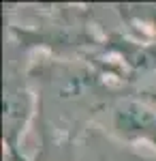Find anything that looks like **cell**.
Segmentation results:
<instances>
[{"mask_svg": "<svg viewBox=\"0 0 156 161\" xmlns=\"http://www.w3.org/2000/svg\"><path fill=\"white\" fill-rule=\"evenodd\" d=\"M109 131L131 146L145 144L156 150V108L135 95H118L103 112Z\"/></svg>", "mask_w": 156, "mask_h": 161, "instance_id": "7a4b0ae2", "label": "cell"}, {"mask_svg": "<svg viewBox=\"0 0 156 161\" xmlns=\"http://www.w3.org/2000/svg\"><path fill=\"white\" fill-rule=\"evenodd\" d=\"M116 11L122 15V19L156 39V4H120Z\"/></svg>", "mask_w": 156, "mask_h": 161, "instance_id": "3957f363", "label": "cell"}, {"mask_svg": "<svg viewBox=\"0 0 156 161\" xmlns=\"http://www.w3.org/2000/svg\"><path fill=\"white\" fill-rule=\"evenodd\" d=\"M133 95L139 97V99H143V101H148L150 105L156 108V73L137 80V86H135V92Z\"/></svg>", "mask_w": 156, "mask_h": 161, "instance_id": "277c9868", "label": "cell"}, {"mask_svg": "<svg viewBox=\"0 0 156 161\" xmlns=\"http://www.w3.org/2000/svg\"><path fill=\"white\" fill-rule=\"evenodd\" d=\"M19 62L11 56L4 62V90H2V142L7 161H28L22 150L24 133L32 123L39 101Z\"/></svg>", "mask_w": 156, "mask_h": 161, "instance_id": "6da1fadb", "label": "cell"}]
</instances>
